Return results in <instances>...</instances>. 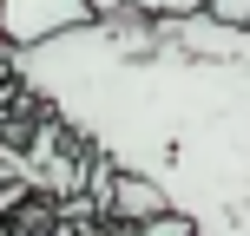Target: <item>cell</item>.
Wrapping results in <instances>:
<instances>
[{
    "label": "cell",
    "mask_w": 250,
    "mask_h": 236,
    "mask_svg": "<svg viewBox=\"0 0 250 236\" xmlns=\"http://www.w3.org/2000/svg\"><path fill=\"white\" fill-rule=\"evenodd\" d=\"M7 59L191 236H250V26L99 13Z\"/></svg>",
    "instance_id": "cell-1"
},
{
    "label": "cell",
    "mask_w": 250,
    "mask_h": 236,
    "mask_svg": "<svg viewBox=\"0 0 250 236\" xmlns=\"http://www.w3.org/2000/svg\"><path fill=\"white\" fill-rule=\"evenodd\" d=\"M86 20H99L86 0H0V46L26 53V46H46V39L73 33Z\"/></svg>",
    "instance_id": "cell-2"
},
{
    "label": "cell",
    "mask_w": 250,
    "mask_h": 236,
    "mask_svg": "<svg viewBox=\"0 0 250 236\" xmlns=\"http://www.w3.org/2000/svg\"><path fill=\"white\" fill-rule=\"evenodd\" d=\"M119 13H132V20H191V13H204V0H119Z\"/></svg>",
    "instance_id": "cell-3"
},
{
    "label": "cell",
    "mask_w": 250,
    "mask_h": 236,
    "mask_svg": "<svg viewBox=\"0 0 250 236\" xmlns=\"http://www.w3.org/2000/svg\"><path fill=\"white\" fill-rule=\"evenodd\" d=\"M204 20H217V26H250V0H204Z\"/></svg>",
    "instance_id": "cell-4"
},
{
    "label": "cell",
    "mask_w": 250,
    "mask_h": 236,
    "mask_svg": "<svg viewBox=\"0 0 250 236\" xmlns=\"http://www.w3.org/2000/svg\"><path fill=\"white\" fill-rule=\"evenodd\" d=\"M86 7H92V13H119V0H86Z\"/></svg>",
    "instance_id": "cell-5"
}]
</instances>
